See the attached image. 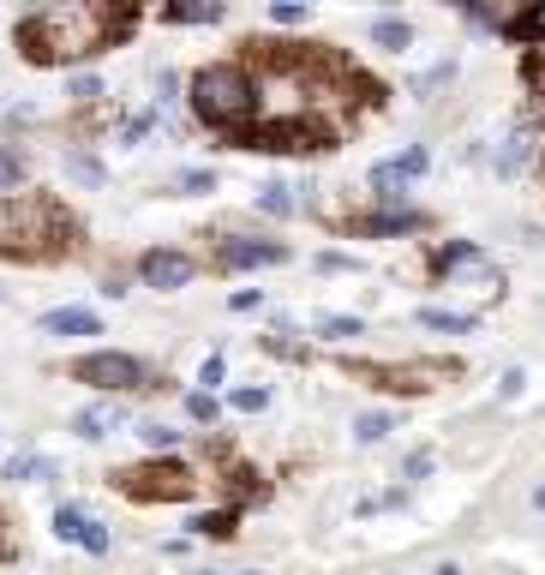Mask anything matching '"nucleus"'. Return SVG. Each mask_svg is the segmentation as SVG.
<instances>
[{
	"label": "nucleus",
	"instance_id": "1",
	"mask_svg": "<svg viewBox=\"0 0 545 575\" xmlns=\"http://www.w3.org/2000/svg\"><path fill=\"white\" fill-rule=\"evenodd\" d=\"M132 12H114V6H84V0H66V6H42L18 24V42L30 60L42 66H66V60H90L102 54L114 36H126Z\"/></svg>",
	"mask_w": 545,
	"mask_h": 575
},
{
	"label": "nucleus",
	"instance_id": "2",
	"mask_svg": "<svg viewBox=\"0 0 545 575\" xmlns=\"http://www.w3.org/2000/svg\"><path fill=\"white\" fill-rule=\"evenodd\" d=\"M186 102H192V114H198L204 126L240 132V126L258 114V78H252L246 66H234V60H210V66L192 72Z\"/></svg>",
	"mask_w": 545,
	"mask_h": 575
},
{
	"label": "nucleus",
	"instance_id": "3",
	"mask_svg": "<svg viewBox=\"0 0 545 575\" xmlns=\"http://www.w3.org/2000/svg\"><path fill=\"white\" fill-rule=\"evenodd\" d=\"M438 270H444V288H456V294H468V300H498L504 294V270L474 246V240H456V246H444V258H438Z\"/></svg>",
	"mask_w": 545,
	"mask_h": 575
},
{
	"label": "nucleus",
	"instance_id": "4",
	"mask_svg": "<svg viewBox=\"0 0 545 575\" xmlns=\"http://www.w3.org/2000/svg\"><path fill=\"white\" fill-rule=\"evenodd\" d=\"M120 492L138 498V504H180L198 492V474L180 468V462H144V468H126L120 474Z\"/></svg>",
	"mask_w": 545,
	"mask_h": 575
},
{
	"label": "nucleus",
	"instance_id": "5",
	"mask_svg": "<svg viewBox=\"0 0 545 575\" xmlns=\"http://www.w3.org/2000/svg\"><path fill=\"white\" fill-rule=\"evenodd\" d=\"M72 378L90 384V390H108V396H120V390H150V366L132 360V354H108V348L72 360Z\"/></svg>",
	"mask_w": 545,
	"mask_h": 575
},
{
	"label": "nucleus",
	"instance_id": "6",
	"mask_svg": "<svg viewBox=\"0 0 545 575\" xmlns=\"http://www.w3.org/2000/svg\"><path fill=\"white\" fill-rule=\"evenodd\" d=\"M450 372H456V366H444V360H384V366H354V378H366V384H378V390H402V396H426V390L450 384Z\"/></svg>",
	"mask_w": 545,
	"mask_h": 575
},
{
	"label": "nucleus",
	"instance_id": "7",
	"mask_svg": "<svg viewBox=\"0 0 545 575\" xmlns=\"http://www.w3.org/2000/svg\"><path fill=\"white\" fill-rule=\"evenodd\" d=\"M216 264H222V270L288 264V246H282V240H246V234H228V240H216Z\"/></svg>",
	"mask_w": 545,
	"mask_h": 575
},
{
	"label": "nucleus",
	"instance_id": "8",
	"mask_svg": "<svg viewBox=\"0 0 545 575\" xmlns=\"http://www.w3.org/2000/svg\"><path fill=\"white\" fill-rule=\"evenodd\" d=\"M138 276H144V288H186V282L198 276V264H192L186 252L156 246V252H144V258H138Z\"/></svg>",
	"mask_w": 545,
	"mask_h": 575
},
{
	"label": "nucleus",
	"instance_id": "9",
	"mask_svg": "<svg viewBox=\"0 0 545 575\" xmlns=\"http://www.w3.org/2000/svg\"><path fill=\"white\" fill-rule=\"evenodd\" d=\"M54 534H60V540H72V546H84L90 558H102V552H108V528H102L90 510H78V504H60V510H54Z\"/></svg>",
	"mask_w": 545,
	"mask_h": 575
},
{
	"label": "nucleus",
	"instance_id": "10",
	"mask_svg": "<svg viewBox=\"0 0 545 575\" xmlns=\"http://www.w3.org/2000/svg\"><path fill=\"white\" fill-rule=\"evenodd\" d=\"M354 234H378V240H396V234H420L426 216L420 210H378V216H348Z\"/></svg>",
	"mask_w": 545,
	"mask_h": 575
},
{
	"label": "nucleus",
	"instance_id": "11",
	"mask_svg": "<svg viewBox=\"0 0 545 575\" xmlns=\"http://www.w3.org/2000/svg\"><path fill=\"white\" fill-rule=\"evenodd\" d=\"M42 330L48 336H102V318L90 306H54V312H42Z\"/></svg>",
	"mask_w": 545,
	"mask_h": 575
},
{
	"label": "nucleus",
	"instance_id": "12",
	"mask_svg": "<svg viewBox=\"0 0 545 575\" xmlns=\"http://www.w3.org/2000/svg\"><path fill=\"white\" fill-rule=\"evenodd\" d=\"M120 420H126V408H120V402H96V408H84V414L72 420V432H78L84 444H96V438H108Z\"/></svg>",
	"mask_w": 545,
	"mask_h": 575
},
{
	"label": "nucleus",
	"instance_id": "13",
	"mask_svg": "<svg viewBox=\"0 0 545 575\" xmlns=\"http://www.w3.org/2000/svg\"><path fill=\"white\" fill-rule=\"evenodd\" d=\"M228 6L222 0H168L162 6V24H216Z\"/></svg>",
	"mask_w": 545,
	"mask_h": 575
},
{
	"label": "nucleus",
	"instance_id": "14",
	"mask_svg": "<svg viewBox=\"0 0 545 575\" xmlns=\"http://www.w3.org/2000/svg\"><path fill=\"white\" fill-rule=\"evenodd\" d=\"M0 480H12V486H48V480H60V468L48 456H12Z\"/></svg>",
	"mask_w": 545,
	"mask_h": 575
},
{
	"label": "nucleus",
	"instance_id": "15",
	"mask_svg": "<svg viewBox=\"0 0 545 575\" xmlns=\"http://www.w3.org/2000/svg\"><path fill=\"white\" fill-rule=\"evenodd\" d=\"M528 162H534V126H516L498 150V174H522Z\"/></svg>",
	"mask_w": 545,
	"mask_h": 575
},
{
	"label": "nucleus",
	"instance_id": "16",
	"mask_svg": "<svg viewBox=\"0 0 545 575\" xmlns=\"http://www.w3.org/2000/svg\"><path fill=\"white\" fill-rule=\"evenodd\" d=\"M372 198L390 204V210H402V198H408V174H402L396 162H378V168H372Z\"/></svg>",
	"mask_w": 545,
	"mask_h": 575
},
{
	"label": "nucleus",
	"instance_id": "17",
	"mask_svg": "<svg viewBox=\"0 0 545 575\" xmlns=\"http://www.w3.org/2000/svg\"><path fill=\"white\" fill-rule=\"evenodd\" d=\"M420 324H426V330H444V336H468V330H474V312H450V306H426V312H420Z\"/></svg>",
	"mask_w": 545,
	"mask_h": 575
},
{
	"label": "nucleus",
	"instance_id": "18",
	"mask_svg": "<svg viewBox=\"0 0 545 575\" xmlns=\"http://www.w3.org/2000/svg\"><path fill=\"white\" fill-rule=\"evenodd\" d=\"M372 42L390 48V54H402V48L414 42V24H408V18H378V24H372Z\"/></svg>",
	"mask_w": 545,
	"mask_h": 575
},
{
	"label": "nucleus",
	"instance_id": "19",
	"mask_svg": "<svg viewBox=\"0 0 545 575\" xmlns=\"http://www.w3.org/2000/svg\"><path fill=\"white\" fill-rule=\"evenodd\" d=\"M60 162H66V174H72L78 186H102V180H108V168H102V162H96L90 150H66Z\"/></svg>",
	"mask_w": 545,
	"mask_h": 575
},
{
	"label": "nucleus",
	"instance_id": "20",
	"mask_svg": "<svg viewBox=\"0 0 545 575\" xmlns=\"http://www.w3.org/2000/svg\"><path fill=\"white\" fill-rule=\"evenodd\" d=\"M258 210H264V216H294V210H300V204H294V186H282V180L258 186Z\"/></svg>",
	"mask_w": 545,
	"mask_h": 575
},
{
	"label": "nucleus",
	"instance_id": "21",
	"mask_svg": "<svg viewBox=\"0 0 545 575\" xmlns=\"http://www.w3.org/2000/svg\"><path fill=\"white\" fill-rule=\"evenodd\" d=\"M168 192H180V198L216 192V174H210V168H186V174H174V180H168Z\"/></svg>",
	"mask_w": 545,
	"mask_h": 575
},
{
	"label": "nucleus",
	"instance_id": "22",
	"mask_svg": "<svg viewBox=\"0 0 545 575\" xmlns=\"http://www.w3.org/2000/svg\"><path fill=\"white\" fill-rule=\"evenodd\" d=\"M318 336H324V342H354V336H366V324H360V318L330 312V318H318Z\"/></svg>",
	"mask_w": 545,
	"mask_h": 575
},
{
	"label": "nucleus",
	"instance_id": "23",
	"mask_svg": "<svg viewBox=\"0 0 545 575\" xmlns=\"http://www.w3.org/2000/svg\"><path fill=\"white\" fill-rule=\"evenodd\" d=\"M390 432H396V414H360V420H354V438H360V444H384Z\"/></svg>",
	"mask_w": 545,
	"mask_h": 575
},
{
	"label": "nucleus",
	"instance_id": "24",
	"mask_svg": "<svg viewBox=\"0 0 545 575\" xmlns=\"http://www.w3.org/2000/svg\"><path fill=\"white\" fill-rule=\"evenodd\" d=\"M504 30H510V36H522V42H545V6H528V12H516Z\"/></svg>",
	"mask_w": 545,
	"mask_h": 575
},
{
	"label": "nucleus",
	"instance_id": "25",
	"mask_svg": "<svg viewBox=\"0 0 545 575\" xmlns=\"http://www.w3.org/2000/svg\"><path fill=\"white\" fill-rule=\"evenodd\" d=\"M138 438H144L150 450H180V432H174V426H162V420H144V426H138Z\"/></svg>",
	"mask_w": 545,
	"mask_h": 575
},
{
	"label": "nucleus",
	"instance_id": "26",
	"mask_svg": "<svg viewBox=\"0 0 545 575\" xmlns=\"http://www.w3.org/2000/svg\"><path fill=\"white\" fill-rule=\"evenodd\" d=\"M450 78H456V60H444V66H432V72H426V78H420V84H414V96H420V102H426V96H432V90H444V84H450Z\"/></svg>",
	"mask_w": 545,
	"mask_h": 575
},
{
	"label": "nucleus",
	"instance_id": "27",
	"mask_svg": "<svg viewBox=\"0 0 545 575\" xmlns=\"http://www.w3.org/2000/svg\"><path fill=\"white\" fill-rule=\"evenodd\" d=\"M174 102H180V72H168V66H162V72H156V114H162V108H174Z\"/></svg>",
	"mask_w": 545,
	"mask_h": 575
},
{
	"label": "nucleus",
	"instance_id": "28",
	"mask_svg": "<svg viewBox=\"0 0 545 575\" xmlns=\"http://www.w3.org/2000/svg\"><path fill=\"white\" fill-rule=\"evenodd\" d=\"M186 414H192L198 426H216V396H210V390H192V396H186Z\"/></svg>",
	"mask_w": 545,
	"mask_h": 575
},
{
	"label": "nucleus",
	"instance_id": "29",
	"mask_svg": "<svg viewBox=\"0 0 545 575\" xmlns=\"http://www.w3.org/2000/svg\"><path fill=\"white\" fill-rule=\"evenodd\" d=\"M234 408L240 414H258V408H270V390L264 384H246V390H234Z\"/></svg>",
	"mask_w": 545,
	"mask_h": 575
},
{
	"label": "nucleus",
	"instance_id": "30",
	"mask_svg": "<svg viewBox=\"0 0 545 575\" xmlns=\"http://www.w3.org/2000/svg\"><path fill=\"white\" fill-rule=\"evenodd\" d=\"M186 528H192V534H204V540H228V534H234V528H228V516H192Z\"/></svg>",
	"mask_w": 545,
	"mask_h": 575
},
{
	"label": "nucleus",
	"instance_id": "31",
	"mask_svg": "<svg viewBox=\"0 0 545 575\" xmlns=\"http://www.w3.org/2000/svg\"><path fill=\"white\" fill-rule=\"evenodd\" d=\"M18 180H24V162H18V150H12V144H0V192H6V186H18Z\"/></svg>",
	"mask_w": 545,
	"mask_h": 575
},
{
	"label": "nucleus",
	"instance_id": "32",
	"mask_svg": "<svg viewBox=\"0 0 545 575\" xmlns=\"http://www.w3.org/2000/svg\"><path fill=\"white\" fill-rule=\"evenodd\" d=\"M66 90H72V102H96V96H102V78H96V72H78Z\"/></svg>",
	"mask_w": 545,
	"mask_h": 575
},
{
	"label": "nucleus",
	"instance_id": "33",
	"mask_svg": "<svg viewBox=\"0 0 545 575\" xmlns=\"http://www.w3.org/2000/svg\"><path fill=\"white\" fill-rule=\"evenodd\" d=\"M426 162H432V156H426V150H420V144H414V150H402V156H396V168H402V174H408V180H420V174H426Z\"/></svg>",
	"mask_w": 545,
	"mask_h": 575
},
{
	"label": "nucleus",
	"instance_id": "34",
	"mask_svg": "<svg viewBox=\"0 0 545 575\" xmlns=\"http://www.w3.org/2000/svg\"><path fill=\"white\" fill-rule=\"evenodd\" d=\"M270 18H276V24H306V6H300V0H276Z\"/></svg>",
	"mask_w": 545,
	"mask_h": 575
},
{
	"label": "nucleus",
	"instance_id": "35",
	"mask_svg": "<svg viewBox=\"0 0 545 575\" xmlns=\"http://www.w3.org/2000/svg\"><path fill=\"white\" fill-rule=\"evenodd\" d=\"M318 270H324V276H348L354 258H348V252H318Z\"/></svg>",
	"mask_w": 545,
	"mask_h": 575
},
{
	"label": "nucleus",
	"instance_id": "36",
	"mask_svg": "<svg viewBox=\"0 0 545 575\" xmlns=\"http://www.w3.org/2000/svg\"><path fill=\"white\" fill-rule=\"evenodd\" d=\"M222 378H228V360H222V354H210V360L198 366V384H222Z\"/></svg>",
	"mask_w": 545,
	"mask_h": 575
},
{
	"label": "nucleus",
	"instance_id": "37",
	"mask_svg": "<svg viewBox=\"0 0 545 575\" xmlns=\"http://www.w3.org/2000/svg\"><path fill=\"white\" fill-rule=\"evenodd\" d=\"M402 474H408V480H426V474H432V450H414V456L402 462Z\"/></svg>",
	"mask_w": 545,
	"mask_h": 575
},
{
	"label": "nucleus",
	"instance_id": "38",
	"mask_svg": "<svg viewBox=\"0 0 545 575\" xmlns=\"http://www.w3.org/2000/svg\"><path fill=\"white\" fill-rule=\"evenodd\" d=\"M144 132H150V114H132V120H126V126H120V138H126V144H138V138H144Z\"/></svg>",
	"mask_w": 545,
	"mask_h": 575
},
{
	"label": "nucleus",
	"instance_id": "39",
	"mask_svg": "<svg viewBox=\"0 0 545 575\" xmlns=\"http://www.w3.org/2000/svg\"><path fill=\"white\" fill-rule=\"evenodd\" d=\"M258 300H264V294H258V288H240V294H234V300H228V306H234V312H258Z\"/></svg>",
	"mask_w": 545,
	"mask_h": 575
},
{
	"label": "nucleus",
	"instance_id": "40",
	"mask_svg": "<svg viewBox=\"0 0 545 575\" xmlns=\"http://www.w3.org/2000/svg\"><path fill=\"white\" fill-rule=\"evenodd\" d=\"M528 78H534V90H540V96H545V54H540V60H534V66H528Z\"/></svg>",
	"mask_w": 545,
	"mask_h": 575
},
{
	"label": "nucleus",
	"instance_id": "41",
	"mask_svg": "<svg viewBox=\"0 0 545 575\" xmlns=\"http://www.w3.org/2000/svg\"><path fill=\"white\" fill-rule=\"evenodd\" d=\"M0 558H12V534H6V522H0Z\"/></svg>",
	"mask_w": 545,
	"mask_h": 575
},
{
	"label": "nucleus",
	"instance_id": "42",
	"mask_svg": "<svg viewBox=\"0 0 545 575\" xmlns=\"http://www.w3.org/2000/svg\"><path fill=\"white\" fill-rule=\"evenodd\" d=\"M204 575H258V570H204Z\"/></svg>",
	"mask_w": 545,
	"mask_h": 575
},
{
	"label": "nucleus",
	"instance_id": "43",
	"mask_svg": "<svg viewBox=\"0 0 545 575\" xmlns=\"http://www.w3.org/2000/svg\"><path fill=\"white\" fill-rule=\"evenodd\" d=\"M534 510H545V486H534Z\"/></svg>",
	"mask_w": 545,
	"mask_h": 575
},
{
	"label": "nucleus",
	"instance_id": "44",
	"mask_svg": "<svg viewBox=\"0 0 545 575\" xmlns=\"http://www.w3.org/2000/svg\"><path fill=\"white\" fill-rule=\"evenodd\" d=\"M540 114H545V96H540Z\"/></svg>",
	"mask_w": 545,
	"mask_h": 575
}]
</instances>
